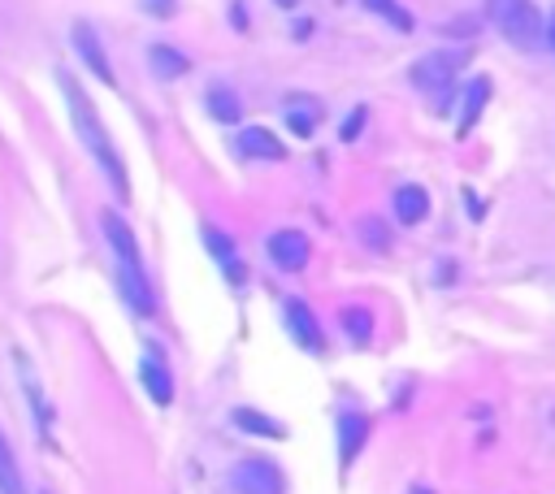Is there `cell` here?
Listing matches in <instances>:
<instances>
[{
    "instance_id": "cell-25",
    "label": "cell",
    "mask_w": 555,
    "mask_h": 494,
    "mask_svg": "<svg viewBox=\"0 0 555 494\" xmlns=\"http://www.w3.org/2000/svg\"><path fill=\"white\" fill-rule=\"evenodd\" d=\"M360 126H364V108H356V113H351V121H343V143H351Z\"/></svg>"
},
{
    "instance_id": "cell-11",
    "label": "cell",
    "mask_w": 555,
    "mask_h": 494,
    "mask_svg": "<svg viewBox=\"0 0 555 494\" xmlns=\"http://www.w3.org/2000/svg\"><path fill=\"white\" fill-rule=\"evenodd\" d=\"M121 290H126V299H130V308H134L139 316H152V312H156V299H152V290H147L139 264H121Z\"/></svg>"
},
{
    "instance_id": "cell-24",
    "label": "cell",
    "mask_w": 555,
    "mask_h": 494,
    "mask_svg": "<svg viewBox=\"0 0 555 494\" xmlns=\"http://www.w3.org/2000/svg\"><path fill=\"white\" fill-rule=\"evenodd\" d=\"M139 4H143L152 17H173V9H178L173 0H139Z\"/></svg>"
},
{
    "instance_id": "cell-22",
    "label": "cell",
    "mask_w": 555,
    "mask_h": 494,
    "mask_svg": "<svg viewBox=\"0 0 555 494\" xmlns=\"http://www.w3.org/2000/svg\"><path fill=\"white\" fill-rule=\"evenodd\" d=\"M360 238H364V247H373V251H386V247H390V230H386V221H377V217H364V221H360Z\"/></svg>"
},
{
    "instance_id": "cell-28",
    "label": "cell",
    "mask_w": 555,
    "mask_h": 494,
    "mask_svg": "<svg viewBox=\"0 0 555 494\" xmlns=\"http://www.w3.org/2000/svg\"><path fill=\"white\" fill-rule=\"evenodd\" d=\"M273 4H282V9H295V4H299V0H273Z\"/></svg>"
},
{
    "instance_id": "cell-7",
    "label": "cell",
    "mask_w": 555,
    "mask_h": 494,
    "mask_svg": "<svg viewBox=\"0 0 555 494\" xmlns=\"http://www.w3.org/2000/svg\"><path fill=\"white\" fill-rule=\"evenodd\" d=\"M74 48H78V56L91 65V74L104 82V87H113L117 78H113V65H108V56H104V48H100V39H95V30H91V22H74Z\"/></svg>"
},
{
    "instance_id": "cell-18",
    "label": "cell",
    "mask_w": 555,
    "mask_h": 494,
    "mask_svg": "<svg viewBox=\"0 0 555 494\" xmlns=\"http://www.w3.org/2000/svg\"><path fill=\"white\" fill-rule=\"evenodd\" d=\"M234 425L247 429V433H260V438H282V433H286L278 420H269V416L256 412V407H238V412H234Z\"/></svg>"
},
{
    "instance_id": "cell-9",
    "label": "cell",
    "mask_w": 555,
    "mask_h": 494,
    "mask_svg": "<svg viewBox=\"0 0 555 494\" xmlns=\"http://www.w3.org/2000/svg\"><path fill=\"white\" fill-rule=\"evenodd\" d=\"M234 152H238V156H256V160H282V156H286V147H282L264 126H247V130L234 139Z\"/></svg>"
},
{
    "instance_id": "cell-23",
    "label": "cell",
    "mask_w": 555,
    "mask_h": 494,
    "mask_svg": "<svg viewBox=\"0 0 555 494\" xmlns=\"http://www.w3.org/2000/svg\"><path fill=\"white\" fill-rule=\"evenodd\" d=\"M204 247H208L221 264H230V260H234V243H230L221 230H212V225H204Z\"/></svg>"
},
{
    "instance_id": "cell-6",
    "label": "cell",
    "mask_w": 555,
    "mask_h": 494,
    "mask_svg": "<svg viewBox=\"0 0 555 494\" xmlns=\"http://www.w3.org/2000/svg\"><path fill=\"white\" fill-rule=\"evenodd\" d=\"M282 312H286V329H291V338L304 347V351H325V338H321V325H317V316H312V308L304 303V299H286L282 303Z\"/></svg>"
},
{
    "instance_id": "cell-3",
    "label": "cell",
    "mask_w": 555,
    "mask_h": 494,
    "mask_svg": "<svg viewBox=\"0 0 555 494\" xmlns=\"http://www.w3.org/2000/svg\"><path fill=\"white\" fill-rule=\"evenodd\" d=\"M230 490L234 494H286V477L278 464L269 459H238L230 472H225Z\"/></svg>"
},
{
    "instance_id": "cell-16",
    "label": "cell",
    "mask_w": 555,
    "mask_h": 494,
    "mask_svg": "<svg viewBox=\"0 0 555 494\" xmlns=\"http://www.w3.org/2000/svg\"><path fill=\"white\" fill-rule=\"evenodd\" d=\"M204 108H208L217 121H238V113H243L238 95H234L225 82H212V87L204 91Z\"/></svg>"
},
{
    "instance_id": "cell-1",
    "label": "cell",
    "mask_w": 555,
    "mask_h": 494,
    "mask_svg": "<svg viewBox=\"0 0 555 494\" xmlns=\"http://www.w3.org/2000/svg\"><path fill=\"white\" fill-rule=\"evenodd\" d=\"M56 82H61V91H65V100H69V117H74V130H78V139L87 143V152L95 156V165L104 169V178L113 182V191L126 199V195H130V182H126V165H121V156H117V147H113L108 130L100 126V117H95V108H91L87 91L78 87V78H74L69 69H61V74H56Z\"/></svg>"
},
{
    "instance_id": "cell-17",
    "label": "cell",
    "mask_w": 555,
    "mask_h": 494,
    "mask_svg": "<svg viewBox=\"0 0 555 494\" xmlns=\"http://www.w3.org/2000/svg\"><path fill=\"white\" fill-rule=\"evenodd\" d=\"M486 100H490V78H473V87L464 91V117H460V134H468V130H473V121L481 117Z\"/></svg>"
},
{
    "instance_id": "cell-19",
    "label": "cell",
    "mask_w": 555,
    "mask_h": 494,
    "mask_svg": "<svg viewBox=\"0 0 555 494\" xmlns=\"http://www.w3.org/2000/svg\"><path fill=\"white\" fill-rule=\"evenodd\" d=\"M0 494H26L22 472H17V459H13L9 442H4V433H0Z\"/></svg>"
},
{
    "instance_id": "cell-10",
    "label": "cell",
    "mask_w": 555,
    "mask_h": 494,
    "mask_svg": "<svg viewBox=\"0 0 555 494\" xmlns=\"http://www.w3.org/2000/svg\"><path fill=\"white\" fill-rule=\"evenodd\" d=\"M364 433H369V420H364L360 412H343V416H338V459H343V468L356 459Z\"/></svg>"
},
{
    "instance_id": "cell-4",
    "label": "cell",
    "mask_w": 555,
    "mask_h": 494,
    "mask_svg": "<svg viewBox=\"0 0 555 494\" xmlns=\"http://www.w3.org/2000/svg\"><path fill=\"white\" fill-rule=\"evenodd\" d=\"M464 65H468V48H438V52H429L412 65V82L425 87V91H442L451 82V74L464 69Z\"/></svg>"
},
{
    "instance_id": "cell-29",
    "label": "cell",
    "mask_w": 555,
    "mask_h": 494,
    "mask_svg": "<svg viewBox=\"0 0 555 494\" xmlns=\"http://www.w3.org/2000/svg\"><path fill=\"white\" fill-rule=\"evenodd\" d=\"M412 494H429V490H412Z\"/></svg>"
},
{
    "instance_id": "cell-5",
    "label": "cell",
    "mask_w": 555,
    "mask_h": 494,
    "mask_svg": "<svg viewBox=\"0 0 555 494\" xmlns=\"http://www.w3.org/2000/svg\"><path fill=\"white\" fill-rule=\"evenodd\" d=\"M264 247H269V260H273L278 269H286V273L304 269L308 256H312V243H308V234H299V230H273Z\"/></svg>"
},
{
    "instance_id": "cell-8",
    "label": "cell",
    "mask_w": 555,
    "mask_h": 494,
    "mask_svg": "<svg viewBox=\"0 0 555 494\" xmlns=\"http://www.w3.org/2000/svg\"><path fill=\"white\" fill-rule=\"evenodd\" d=\"M100 230H104V238H108V247L117 251V260H121V264H139V243H134L130 225H126L113 208H104V212H100Z\"/></svg>"
},
{
    "instance_id": "cell-21",
    "label": "cell",
    "mask_w": 555,
    "mask_h": 494,
    "mask_svg": "<svg viewBox=\"0 0 555 494\" xmlns=\"http://www.w3.org/2000/svg\"><path fill=\"white\" fill-rule=\"evenodd\" d=\"M364 9H369V13H377V17H386L395 30H412V17H408L395 0H364Z\"/></svg>"
},
{
    "instance_id": "cell-27",
    "label": "cell",
    "mask_w": 555,
    "mask_h": 494,
    "mask_svg": "<svg viewBox=\"0 0 555 494\" xmlns=\"http://www.w3.org/2000/svg\"><path fill=\"white\" fill-rule=\"evenodd\" d=\"M546 39H551V48H555V13H551V22H546Z\"/></svg>"
},
{
    "instance_id": "cell-13",
    "label": "cell",
    "mask_w": 555,
    "mask_h": 494,
    "mask_svg": "<svg viewBox=\"0 0 555 494\" xmlns=\"http://www.w3.org/2000/svg\"><path fill=\"white\" fill-rule=\"evenodd\" d=\"M286 121H291V130H295L299 139H308V134L321 126V104L308 100V95H291V100H286Z\"/></svg>"
},
{
    "instance_id": "cell-20",
    "label": "cell",
    "mask_w": 555,
    "mask_h": 494,
    "mask_svg": "<svg viewBox=\"0 0 555 494\" xmlns=\"http://www.w3.org/2000/svg\"><path fill=\"white\" fill-rule=\"evenodd\" d=\"M343 329H347V338H351L356 347H364L369 334H373V316H369V308H343Z\"/></svg>"
},
{
    "instance_id": "cell-26",
    "label": "cell",
    "mask_w": 555,
    "mask_h": 494,
    "mask_svg": "<svg viewBox=\"0 0 555 494\" xmlns=\"http://www.w3.org/2000/svg\"><path fill=\"white\" fill-rule=\"evenodd\" d=\"M230 22H234V26H238V30H247V13H243V9H238V0H234V9H230Z\"/></svg>"
},
{
    "instance_id": "cell-2",
    "label": "cell",
    "mask_w": 555,
    "mask_h": 494,
    "mask_svg": "<svg viewBox=\"0 0 555 494\" xmlns=\"http://www.w3.org/2000/svg\"><path fill=\"white\" fill-rule=\"evenodd\" d=\"M490 22L503 30V39H512L516 48H533L542 35V17L533 0H486Z\"/></svg>"
},
{
    "instance_id": "cell-14",
    "label": "cell",
    "mask_w": 555,
    "mask_h": 494,
    "mask_svg": "<svg viewBox=\"0 0 555 494\" xmlns=\"http://www.w3.org/2000/svg\"><path fill=\"white\" fill-rule=\"evenodd\" d=\"M425 212H429V195H425V186H399L395 191V217L403 221V225H416V221H425Z\"/></svg>"
},
{
    "instance_id": "cell-15",
    "label": "cell",
    "mask_w": 555,
    "mask_h": 494,
    "mask_svg": "<svg viewBox=\"0 0 555 494\" xmlns=\"http://www.w3.org/2000/svg\"><path fill=\"white\" fill-rule=\"evenodd\" d=\"M147 65H152L156 78H182V74L191 69V56L178 52V48H169V43H156V48L147 52Z\"/></svg>"
},
{
    "instance_id": "cell-12",
    "label": "cell",
    "mask_w": 555,
    "mask_h": 494,
    "mask_svg": "<svg viewBox=\"0 0 555 494\" xmlns=\"http://www.w3.org/2000/svg\"><path fill=\"white\" fill-rule=\"evenodd\" d=\"M139 381L147 386V394H152L160 407L173 399V377L165 373V364H160L156 355H143V360H139Z\"/></svg>"
}]
</instances>
